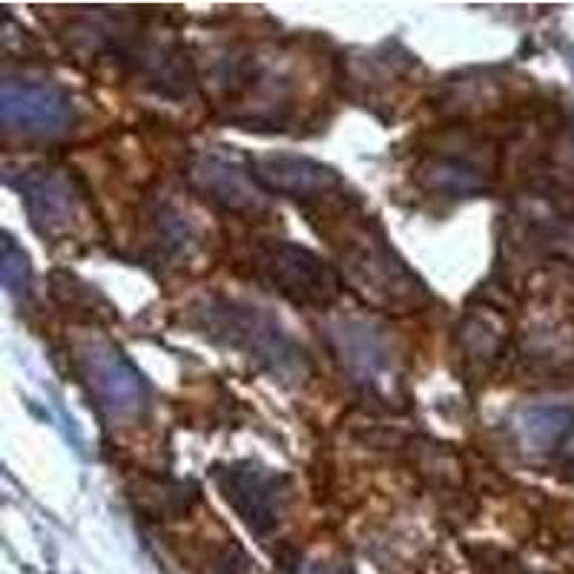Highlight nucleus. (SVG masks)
Masks as SVG:
<instances>
[{"label": "nucleus", "mask_w": 574, "mask_h": 574, "mask_svg": "<svg viewBox=\"0 0 574 574\" xmlns=\"http://www.w3.org/2000/svg\"><path fill=\"white\" fill-rule=\"evenodd\" d=\"M308 218H322L319 233L330 238L345 279L368 301L396 313H413L428 301L425 284L405 267L382 227L371 216H365L350 196L308 210Z\"/></svg>", "instance_id": "1"}, {"label": "nucleus", "mask_w": 574, "mask_h": 574, "mask_svg": "<svg viewBox=\"0 0 574 574\" xmlns=\"http://www.w3.org/2000/svg\"><path fill=\"white\" fill-rule=\"evenodd\" d=\"M187 328L198 330L207 342L236 350L276 382L293 388L310 376V359L273 313L230 296H201L187 308Z\"/></svg>", "instance_id": "2"}, {"label": "nucleus", "mask_w": 574, "mask_h": 574, "mask_svg": "<svg viewBox=\"0 0 574 574\" xmlns=\"http://www.w3.org/2000/svg\"><path fill=\"white\" fill-rule=\"evenodd\" d=\"M253 276L267 290H273L299 310H328L342 296V279L322 256L313 250L282 242V238H262L253 247Z\"/></svg>", "instance_id": "3"}, {"label": "nucleus", "mask_w": 574, "mask_h": 574, "mask_svg": "<svg viewBox=\"0 0 574 574\" xmlns=\"http://www.w3.org/2000/svg\"><path fill=\"white\" fill-rule=\"evenodd\" d=\"M325 339L345 376L365 393L391 396L400 388L396 354L385 330L365 319H336L325 325Z\"/></svg>", "instance_id": "4"}, {"label": "nucleus", "mask_w": 574, "mask_h": 574, "mask_svg": "<svg viewBox=\"0 0 574 574\" xmlns=\"http://www.w3.org/2000/svg\"><path fill=\"white\" fill-rule=\"evenodd\" d=\"M75 374L89 400L109 420H130L147 408L150 385L144 374L109 342H84L75 347Z\"/></svg>", "instance_id": "5"}, {"label": "nucleus", "mask_w": 574, "mask_h": 574, "mask_svg": "<svg viewBox=\"0 0 574 574\" xmlns=\"http://www.w3.org/2000/svg\"><path fill=\"white\" fill-rule=\"evenodd\" d=\"M213 480L221 497L230 503V508L256 537H267L279 529L287 503H290V477L287 474L244 459L230 462V466H216Z\"/></svg>", "instance_id": "6"}, {"label": "nucleus", "mask_w": 574, "mask_h": 574, "mask_svg": "<svg viewBox=\"0 0 574 574\" xmlns=\"http://www.w3.org/2000/svg\"><path fill=\"white\" fill-rule=\"evenodd\" d=\"M187 179L198 196L238 218H262L270 213L267 193L253 179L250 158L230 150H201L187 161Z\"/></svg>", "instance_id": "7"}, {"label": "nucleus", "mask_w": 574, "mask_h": 574, "mask_svg": "<svg viewBox=\"0 0 574 574\" xmlns=\"http://www.w3.org/2000/svg\"><path fill=\"white\" fill-rule=\"evenodd\" d=\"M250 167L253 179L267 196H287L301 210H316V207L345 196L342 175L308 155L262 152L250 158Z\"/></svg>", "instance_id": "8"}, {"label": "nucleus", "mask_w": 574, "mask_h": 574, "mask_svg": "<svg viewBox=\"0 0 574 574\" xmlns=\"http://www.w3.org/2000/svg\"><path fill=\"white\" fill-rule=\"evenodd\" d=\"M12 184L18 187L38 236L58 242L81 225V193L63 170L29 167L21 172V179H12Z\"/></svg>", "instance_id": "9"}, {"label": "nucleus", "mask_w": 574, "mask_h": 574, "mask_svg": "<svg viewBox=\"0 0 574 574\" xmlns=\"http://www.w3.org/2000/svg\"><path fill=\"white\" fill-rule=\"evenodd\" d=\"M0 115L6 130L21 133H58L72 118L69 95L49 84H26V81H3L0 89Z\"/></svg>", "instance_id": "10"}, {"label": "nucleus", "mask_w": 574, "mask_h": 574, "mask_svg": "<svg viewBox=\"0 0 574 574\" xmlns=\"http://www.w3.org/2000/svg\"><path fill=\"white\" fill-rule=\"evenodd\" d=\"M417 175L428 190L448 196H474L488 187L483 164H477L468 152H451V147L428 155Z\"/></svg>", "instance_id": "11"}, {"label": "nucleus", "mask_w": 574, "mask_h": 574, "mask_svg": "<svg viewBox=\"0 0 574 574\" xmlns=\"http://www.w3.org/2000/svg\"><path fill=\"white\" fill-rule=\"evenodd\" d=\"M574 428L571 408H525L517 417V434L529 451H551Z\"/></svg>", "instance_id": "12"}, {"label": "nucleus", "mask_w": 574, "mask_h": 574, "mask_svg": "<svg viewBox=\"0 0 574 574\" xmlns=\"http://www.w3.org/2000/svg\"><path fill=\"white\" fill-rule=\"evenodd\" d=\"M0 270H3V284H6L9 293H14V296L26 293L32 270H29L26 253L18 244H14L12 236H3V256H0Z\"/></svg>", "instance_id": "13"}, {"label": "nucleus", "mask_w": 574, "mask_h": 574, "mask_svg": "<svg viewBox=\"0 0 574 574\" xmlns=\"http://www.w3.org/2000/svg\"><path fill=\"white\" fill-rule=\"evenodd\" d=\"M299 574H345V571H342V569H336V566H328V563H316V566L301 569Z\"/></svg>", "instance_id": "14"}]
</instances>
